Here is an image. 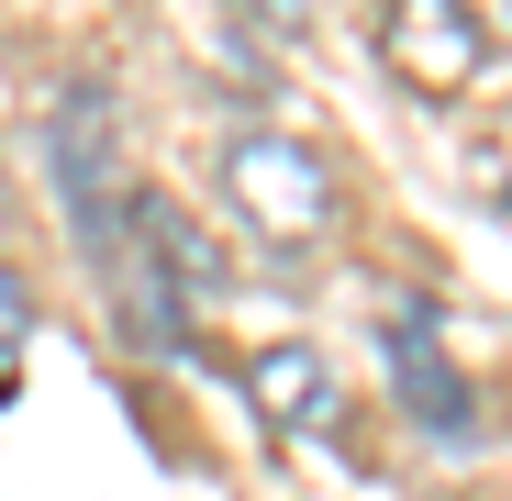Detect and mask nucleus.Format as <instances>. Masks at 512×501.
I'll list each match as a JSON object with an SVG mask.
<instances>
[{"label": "nucleus", "mask_w": 512, "mask_h": 501, "mask_svg": "<svg viewBox=\"0 0 512 501\" xmlns=\"http://www.w3.org/2000/svg\"><path fill=\"white\" fill-rule=\"evenodd\" d=\"M212 179H223V212H234L245 234H268V245H323L334 212H346V190H334L323 145L268 134V123L223 134V167H212Z\"/></svg>", "instance_id": "f257e3e1"}, {"label": "nucleus", "mask_w": 512, "mask_h": 501, "mask_svg": "<svg viewBox=\"0 0 512 501\" xmlns=\"http://www.w3.org/2000/svg\"><path fill=\"white\" fill-rule=\"evenodd\" d=\"M379 56H390V78L412 101H457L490 67V23L468 0H401V12H379Z\"/></svg>", "instance_id": "f03ea898"}, {"label": "nucleus", "mask_w": 512, "mask_h": 501, "mask_svg": "<svg viewBox=\"0 0 512 501\" xmlns=\"http://www.w3.org/2000/svg\"><path fill=\"white\" fill-rule=\"evenodd\" d=\"M390 357H401V401L423 412L435 435H468V390H457V368L435 357V323L412 334V312H390Z\"/></svg>", "instance_id": "20e7f679"}, {"label": "nucleus", "mask_w": 512, "mask_h": 501, "mask_svg": "<svg viewBox=\"0 0 512 501\" xmlns=\"http://www.w3.org/2000/svg\"><path fill=\"white\" fill-rule=\"evenodd\" d=\"M0 234H12V179H0Z\"/></svg>", "instance_id": "39448f33"}, {"label": "nucleus", "mask_w": 512, "mask_h": 501, "mask_svg": "<svg viewBox=\"0 0 512 501\" xmlns=\"http://www.w3.org/2000/svg\"><path fill=\"white\" fill-rule=\"evenodd\" d=\"M245 390H256V412L290 424V435H334V424H346V379H334V357H312V346L245 357Z\"/></svg>", "instance_id": "7ed1b4c3"}]
</instances>
